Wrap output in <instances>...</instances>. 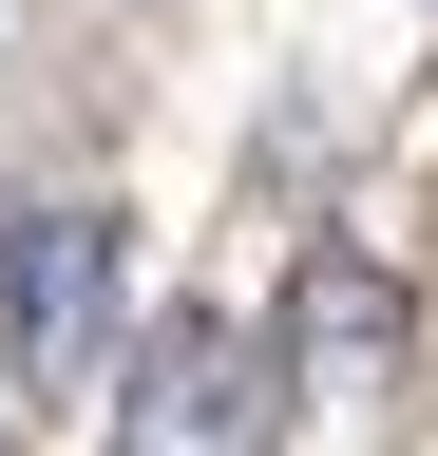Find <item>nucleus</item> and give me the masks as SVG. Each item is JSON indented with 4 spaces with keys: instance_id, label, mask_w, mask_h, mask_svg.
<instances>
[{
    "instance_id": "obj_1",
    "label": "nucleus",
    "mask_w": 438,
    "mask_h": 456,
    "mask_svg": "<svg viewBox=\"0 0 438 456\" xmlns=\"http://www.w3.org/2000/svg\"><path fill=\"white\" fill-rule=\"evenodd\" d=\"M267 399H286V362L229 305H172L115 380V456H267Z\"/></svg>"
},
{
    "instance_id": "obj_2",
    "label": "nucleus",
    "mask_w": 438,
    "mask_h": 456,
    "mask_svg": "<svg viewBox=\"0 0 438 456\" xmlns=\"http://www.w3.org/2000/svg\"><path fill=\"white\" fill-rule=\"evenodd\" d=\"M0 342H20L38 399L115 362V209H38L20 248H0Z\"/></svg>"
},
{
    "instance_id": "obj_3",
    "label": "nucleus",
    "mask_w": 438,
    "mask_h": 456,
    "mask_svg": "<svg viewBox=\"0 0 438 456\" xmlns=\"http://www.w3.org/2000/svg\"><path fill=\"white\" fill-rule=\"evenodd\" d=\"M401 362V305H381V266H305V305H286V380H381Z\"/></svg>"
}]
</instances>
